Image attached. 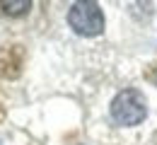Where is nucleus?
<instances>
[{
	"label": "nucleus",
	"mask_w": 157,
	"mask_h": 145,
	"mask_svg": "<svg viewBox=\"0 0 157 145\" xmlns=\"http://www.w3.org/2000/svg\"><path fill=\"white\" fill-rule=\"evenodd\" d=\"M147 114V104H145V97L128 87L123 92H118L111 102V116L118 126H138Z\"/></svg>",
	"instance_id": "nucleus-1"
},
{
	"label": "nucleus",
	"mask_w": 157,
	"mask_h": 145,
	"mask_svg": "<svg viewBox=\"0 0 157 145\" xmlns=\"http://www.w3.org/2000/svg\"><path fill=\"white\" fill-rule=\"evenodd\" d=\"M0 145H2V143H0Z\"/></svg>",
	"instance_id": "nucleus-4"
},
{
	"label": "nucleus",
	"mask_w": 157,
	"mask_h": 145,
	"mask_svg": "<svg viewBox=\"0 0 157 145\" xmlns=\"http://www.w3.org/2000/svg\"><path fill=\"white\" fill-rule=\"evenodd\" d=\"M32 7V2L29 0H12V2H2V10L7 12V15H22V12H27Z\"/></svg>",
	"instance_id": "nucleus-3"
},
{
	"label": "nucleus",
	"mask_w": 157,
	"mask_h": 145,
	"mask_svg": "<svg viewBox=\"0 0 157 145\" xmlns=\"http://www.w3.org/2000/svg\"><path fill=\"white\" fill-rule=\"evenodd\" d=\"M68 22L82 36H97L104 32V12L97 2H75L68 12Z\"/></svg>",
	"instance_id": "nucleus-2"
}]
</instances>
